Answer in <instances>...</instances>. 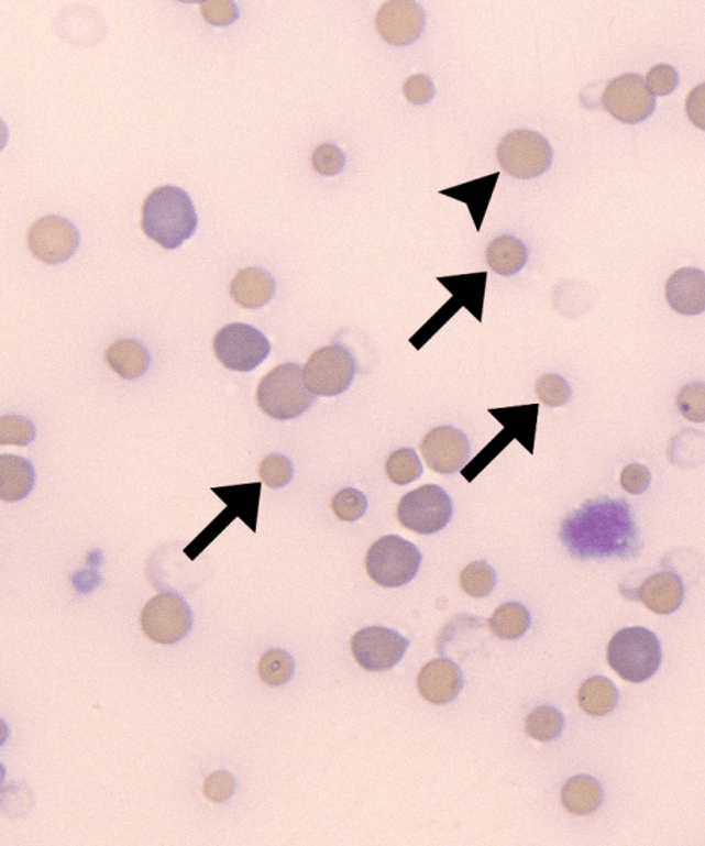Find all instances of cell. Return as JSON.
Instances as JSON below:
<instances>
[{"instance_id": "obj_5", "label": "cell", "mask_w": 705, "mask_h": 846, "mask_svg": "<svg viewBox=\"0 0 705 846\" xmlns=\"http://www.w3.org/2000/svg\"><path fill=\"white\" fill-rule=\"evenodd\" d=\"M422 554L409 540L387 535L376 540L365 557L371 580L384 587H400L417 576Z\"/></svg>"}, {"instance_id": "obj_32", "label": "cell", "mask_w": 705, "mask_h": 846, "mask_svg": "<svg viewBox=\"0 0 705 846\" xmlns=\"http://www.w3.org/2000/svg\"><path fill=\"white\" fill-rule=\"evenodd\" d=\"M331 507L339 520L352 523L365 515L368 501L362 491L344 488L333 496Z\"/></svg>"}, {"instance_id": "obj_22", "label": "cell", "mask_w": 705, "mask_h": 846, "mask_svg": "<svg viewBox=\"0 0 705 846\" xmlns=\"http://www.w3.org/2000/svg\"><path fill=\"white\" fill-rule=\"evenodd\" d=\"M486 264L502 276H513L528 262V250L521 240L511 234L492 240L485 253Z\"/></svg>"}, {"instance_id": "obj_26", "label": "cell", "mask_w": 705, "mask_h": 846, "mask_svg": "<svg viewBox=\"0 0 705 846\" xmlns=\"http://www.w3.org/2000/svg\"><path fill=\"white\" fill-rule=\"evenodd\" d=\"M564 724V716L555 707L540 706L528 714L525 733L535 740L549 741L559 738Z\"/></svg>"}, {"instance_id": "obj_20", "label": "cell", "mask_w": 705, "mask_h": 846, "mask_svg": "<svg viewBox=\"0 0 705 846\" xmlns=\"http://www.w3.org/2000/svg\"><path fill=\"white\" fill-rule=\"evenodd\" d=\"M0 499L3 502L23 501L35 487V468L23 457L0 455Z\"/></svg>"}, {"instance_id": "obj_6", "label": "cell", "mask_w": 705, "mask_h": 846, "mask_svg": "<svg viewBox=\"0 0 705 846\" xmlns=\"http://www.w3.org/2000/svg\"><path fill=\"white\" fill-rule=\"evenodd\" d=\"M553 149L533 130H514L503 136L496 149L502 171L518 179L542 176L553 163Z\"/></svg>"}, {"instance_id": "obj_30", "label": "cell", "mask_w": 705, "mask_h": 846, "mask_svg": "<svg viewBox=\"0 0 705 846\" xmlns=\"http://www.w3.org/2000/svg\"><path fill=\"white\" fill-rule=\"evenodd\" d=\"M495 585V571L485 561L472 562L462 571L461 587L470 597L483 598L489 596Z\"/></svg>"}, {"instance_id": "obj_7", "label": "cell", "mask_w": 705, "mask_h": 846, "mask_svg": "<svg viewBox=\"0 0 705 846\" xmlns=\"http://www.w3.org/2000/svg\"><path fill=\"white\" fill-rule=\"evenodd\" d=\"M451 496L440 485H422L404 495L397 506L398 523L415 534L440 532L451 521Z\"/></svg>"}, {"instance_id": "obj_3", "label": "cell", "mask_w": 705, "mask_h": 846, "mask_svg": "<svg viewBox=\"0 0 705 846\" xmlns=\"http://www.w3.org/2000/svg\"><path fill=\"white\" fill-rule=\"evenodd\" d=\"M256 402L267 417L289 420L300 417L316 402L306 385L304 367L297 363L277 365L260 382Z\"/></svg>"}, {"instance_id": "obj_2", "label": "cell", "mask_w": 705, "mask_h": 846, "mask_svg": "<svg viewBox=\"0 0 705 846\" xmlns=\"http://www.w3.org/2000/svg\"><path fill=\"white\" fill-rule=\"evenodd\" d=\"M142 231L166 250L181 248L198 228L192 199L184 189L166 185L152 190L142 205Z\"/></svg>"}, {"instance_id": "obj_8", "label": "cell", "mask_w": 705, "mask_h": 846, "mask_svg": "<svg viewBox=\"0 0 705 846\" xmlns=\"http://www.w3.org/2000/svg\"><path fill=\"white\" fill-rule=\"evenodd\" d=\"M140 622L142 631L151 641L173 646L192 630L194 615L181 596L162 593L146 603Z\"/></svg>"}, {"instance_id": "obj_33", "label": "cell", "mask_w": 705, "mask_h": 846, "mask_svg": "<svg viewBox=\"0 0 705 846\" xmlns=\"http://www.w3.org/2000/svg\"><path fill=\"white\" fill-rule=\"evenodd\" d=\"M260 476L267 487L273 490L286 487L294 477L293 462L282 454L267 455L261 462Z\"/></svg>"}, {"instance_id": "obj_40", "label": "cell", "mask_w": 705, "mask_h": 846, "mask_svg": "<svg viewBox=\"0 0 705 846\" xmlns=\"http://www.w3.org/2000/svg\"><path fill=\"white\" fill-rule=\"evenodd\" d=\"M201 15L207 23L217 26H225L239 19V9L229 0H209L201 3Z\"/></svg>"}, {"instance_id": "obj_15", "label": "cell", "mask_w": 705, "mask_h": 846, "mask_svg": "<svg viewBox=\"0 0 705 846\" xmlns=\"http://www.w3.org/2000/svg\"><path fill=\"white\" fill-rule=\"evenodd\" d=\"M419 447L431 471L440 474L462 471L472 454L467 436L453 427L430 430Z\"/></svg>"}, {"instance_id": "obj_28", "label": "cell", "mask_w": 705, "mask_h": 846, "mask_svg": "<svg viewBox=\"0 0 705 846\" xmlns=\"http://www.w3.org/2000/svg\"><path fill=\"white\" fill-rule=\"evenodd\" d=\"M295 663L291 655L283 649H272L262 655L258 663V675L262 682L269 686L287 684L293 679Z\"/></svg>"}, {"instance_id": "obj_34", "label": "cell", "mask_w": 705, "mask_h": 846, "mask_svg": "<svg viewBox=\"0 0 705 846\" xmlns=\"http://www.w3.org/2000/svg\"><path fill=\"white\" fill-rule=\"evenodd\" d=\"M676 406L687 420L705 422V384L692 382L683 386L678 393Z\"/></svg>"}, {"instance_id": "obj_25", "label": "cell", "mask_w": 705, "mask_h": 846, "mask_svg": "<svg viewBox=\"0 0 705 846\" xmlns=\"http://www.w3.org/2000/svg\"><path fill=\"white\" fill-rule=\"evenodd\" d=\"M531 626V614L519 603H506L495 611L489 619V629L502 640H517Z\"/></svg>"}, {"instance_id": "obj_23", "label": "cell", "mask_w": 705, "mask_h": 846, "mask_svg": "<svg viewBox=\"0 0 705 846\" xmlns=\"http://www.w3.org/2000/svg\"><path fill=\"white\" fill-rule=\"evenodd\" d=\"M603 796L604 791L601 784L586 774L571 778L561 790L562 805L568 812L577 816H586L597 811Z\"/></svg>"}, {"instance_id": "obj_37", "label": "cell", "mask_w": 705, "mask_h": 846, "mask_svg": "<svg viewBox=\"0 0 705 846\" xmlns=\"http://www.w3.org/2000/svg\"><path fill=\"white\" fill-rule=\"evenodd\" d=\"M403 95L415 107L426 106L433 100L436 95L433 81L425 74L409 76L404 81Z\"/></svg>"}, {"instance_id": "obj_29", "label": "cell", "mask_w": 705, "mask_h": 846, "mask_svg": "<svg viewBox=\"0 0 705 846\" xmlns=\"http://www.w3.org/2000/svg\"><path fill=\"white\" fill-rule=\"evenodd\" d=\"M386 473L393 483L407 485L422 476L423 466L415 450L403 449L387 458Z\"/></svg>"}, {"instance_id": "obj_27", "label": "cell", "mask_w": 705, "mask_h": 846, "mask_svg": "<svg viewBox=\"0 0 705 846\" xmlns=\"http://www.w3.org/2000/svg\"><path fill=\"white\" fill-rule=\"evenodd\" d=\"M497 177H499V173L494 174L492 177H485L483 179H477V182L466 184V187L469 188L467 193H464V190L458 187L450 189L452 193L444 190L442 194L451 196V198L466 201L469 209L472 210L475 226L480 229L486 207H488L492 190L495 188Z\"/></svg>"}, {"instance_id": "obj_16", "label": "cell", "mask_w": 705, "mask_h": 846, "mask_svg": "<svg viewBox=\"0 0 705 846\" xmlns=\"http://www.w3.org/2000/svg\"><path fill=\"white\" fill-rule=\"evenodd\" d=\"M665 298L676 314L696 316L705 312V272L682 267L665 283Z\"/></svg>"}, {"instance_id": "obj_1", "label": "cell", "mask_w": 705, "mask_h": 846, "mask_svg": "<svg viewBox=\"0 0 705 846\" xmlns=\"http://www.w3.org/2000/svg\"><path fill=\"white\" fill-rule=\"evenodd\" d=\"M560 539L573 557L631 559L641 550V538L631 507L625 499L597 498L584 502L561 524Z\"/></svg>"}, {"instance_id": "obj_14", "label": "cell", "mask_w": 705, "mask_h": 846, "mask_svg": "<svg viewBox=\"0 0 705 846\" xmlns=\"http://www.w3.org/2000/svg\"><path fill=\"white\" fill-rule=\"evenodd\" d=\"M425 26V10L417 2H409V0L386 2L375 18V29L382 40L397 47L417 42Z\"/></svg>"}, {"instance_id": "obj_11", "label": "cell", "mask_w": 705, "mask_h": 846, "mask_svg": "<svg viewBox=\"0 0 705 846\" xmlns=\"http://www.w3.org/2000/svg\"><path fill=\"white\" fill-rule=\"evenodd\" d=\"M601 101L612 117L626 124L643 122L656 108L653 92L638 74H623L612 79Z\"/></svg>"}, {"instance_id": "obj_13", "label": "cell", "mask_w": 705, "mask_h": 846, "mask_svg": "<svg viewBox=\"0 0 705 846\" xmlns=\"http://www.w3.org/2000/svg\"><path fill=\"white\" fill-rule=\"evenodd\" d=\"M409 647L407 638L387 627L373 626L352 638V653L359 666L370 671H385L400 662Z\"/></svg>"}, {"instance_id": "obj_36", "label": "cell", "mask_w": 705, "mask_h": 846, "mask_svg": "<svg viewBox=\"0 0 705 846\" xmlns=\"http://www.w3.org/2000/svg\"><path fill=\"white\" fill-rule=\"evenodd\" d=\"M311 166L315 172L321 176L332 177L342 173L346 165V157L341 149L333 144H321L317 146L310 157Z\"/></svg>"}, {"instance_id": "obj_31", "label": "cell", "mask_w": 705, "mask_h": 846, "mask_svg": "<svg viewBox=\"0 0 705 846\" xmlns=\"http://www.w3.org/2000/svg\"><path fill=\"white\" fill-rule=\"evenodd\" d=\"M35 425L21 415H3L0 418V444L26 447L35 441Z\"/></svg>"}, {"instance_id": "obj_41", "label": "cell", "mask_w": 705, "mask_h": 846, "mask_svg": "<svg viewBox=\"0 0 705 846\" xmlns=\"http://www.w3.org/2000/svg\"><path fill=\"white\" fill-rule=\"evenodd\" d=\"M650 480H652V476H650L648 468L639 465V463H634V465H628L625 468V471L621 472L620 482L621 487L625 488L628 494L639 495L643 494L645 491L649 488Z\"/></svg>"}, {"instance_id": "obj_19", "label": "cell", "mask_w": 705, "mask_h": 846, "mask_svg": "<svg viewBox=\"0 0 705 846\" xmlns=\"http://www.w3.org/2000/svg\"><path fill=\"white\" fill-rule=\"evenodd\" d=\"M276 282L271 273L260 267H245L233 277L229 294L244 309L265 307L275 297Z\"/></svg>"}, {"instance_id": "obj_42", "label": "cell", "mask_w": 705, "mask_h": 846, "mask_svg": "<svg viewBox=\"0 0 705 846\" xmlns=\"http://www.w3.org/2000/svg\"><path fill=\"white\" fill-rule=\"evenodd\" d=\"M686 114L696 128L705 130V84L694 87L686 98Z\"/></svg>"}, {"instance_id": "obj_4", "label": "cell", "mask_w": 705, "mask_h": 846, "mask_svg": "<svg viewBox=\"0 0 705 846\" xmlns=\"http://www.w3.org/2000/svg\"><path fill=\"white\" fill-rule=\"evenodd\" d=\"M608 663L623 680L634 684L647 681L660 668L659 638L643 627L623 629L609 642Z\"/></svg>"}, {"instance_id": "obj_35", "label": "cell", "mask_w": 705, "mask_h": 846, "mask_svg": "<svg viewBox=\"0 0 705 846\" xmlns=\"http://www.w3.org/2000/svg\"><path fill=\"white\" fill-rule=\"evenodd\" d=\"M539 400L549 407H561L571 402L572 389L561 375L546 374L537 382Z\"/></svg>"}, {"instance_id": "obj_10", "label": "cell", "mask_w": 705, "mask_h": 846, "mask_svg": "<svg viewBox=\"0 0 705 846\" xmlns=\"http://www.w3.org/2000/svg\"><path fill=\"white\" fill-rule=\"evenodd\" d=\"M214 353L227 369L249 373L260 367L271 353V342L260 330L249 325L223 327L214 337Z\"/></svg>"}, {"instance_id": "obj_9", "label": "cell", "mask_w": 705, "mask_h": 846, "mask_svg": "<svg viewBox=\"0 0 705 846\" xmlns=\"http://www.w3.org/2000/svg\"><path fill=\"white\" fill-rule=\"evenodd\" d=\"M357 363L342 345L324 347L316 351L305 364L306 385L316 396L342 395L353 384Z\"/></svg>"}, {"instance_id": "obj_17", "label": "cell", "mask_w": 705, "mask_h": 846, "mask_svg": "<svg viewBox=\"0 0 705 846\" xmlns=\"http://www.w3.org/2000/svg\"><path fill=\"white\" fill-rule=\"evenodd\" d=\"M462 688V671L448 659L433 660L418 675L419 693L430 703L447 704L455 701Z\"/></svg>"}, {"instance_id": "obj_24", "label": "cell", "mask_w": 705, "mask_h": 846, "mask_svg": "<svg viewBox=\"0 0 705 846\" xmlns=\"http://www.w3.org/2000/svg\"><path fill=\"white\" fill-rule=\"evenodd\" d=\"M579 706L588 716L603 717L615 711L619 702L614 682L605 677H592L583 682L577 693Z\"/></svg>"}, {"instance_id": "obj_21", "label": "cell", "mask_w": 705, "mask_h": 846, "mask_svg": "<svg viewBox=\"0 0 705 846\" xmlns=\"http://www.w3.org/2000/svg\"><path fill=\"white\" fill-rule=\"evenodd\" d=\"M106 360L114 373L123 380H139L150 370L151 354L135 340H119L107 349Z\"/></svg>"}, {"instance_id": "obj_38", "label": "cell", "mask_w": 705, "mask_h": 846, "mask_svg": "<svg viewBox=\"0 0 705 846\" xmlns=\"http://www.w3.org/2000/svg\"><path fill=\"white\" fill-rule=\"evenodd\" d=\"M647 85L654 96H669L680 85V75L672 65H656L647 75Z\"/></svg>"}, {"instance_id": "obj_18", "label": "cell", "mask_w": 705, "mask_h": 846, "mask_svg": "<svg viewBox=\"0 0 705 846\" xmlns=\"http://www.w3.org/2000/svg\"><path fill=\"white\" fill-rule=\"evenodd\" d=\"M636 596L652 613L667 615L681 607L685 589L681 578L674 572H660L649 576L638 589Z\"/></svg>"}, {"instance_id": "obj_39", "label": "cell", "mask_w": 705, "mask_h": 846, "mask_svg": "<svg viewBox=\"0 0 705 846\" xmlns=\"http://www.w3.org/2000/svg\"><path fill=\"white\" fill-rule=\"evenodd\" d=\"M236 785L233 774L225 771L214 772L206 778L203 794L211 802L228 801L236 791Z\"/></svg>"}, {"instance_id": "obj_12", "label": "cell", "mask_w": 705, "mask_h": 846, "mask_svg": "<svg viewBox=\"0 0 705 846\" xmlns=\"http://www.w3.org/2000/svg\"><path fill=\"white\" fill-rule=\"evenodd\" d=\"M26 243L31 254L47 265L73 259L80 244L79 231L67 218L46 216L30 228Z\"/></svg>"}]
</instances>
